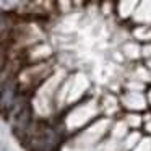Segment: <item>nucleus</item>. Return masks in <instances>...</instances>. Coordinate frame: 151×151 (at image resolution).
Returning <instances> with one entry per match:
<instances>
[{
	"mask_svg": "<svg viewBox=\"0 0 151 151\" xmlns=\"http://www.w3.org/2000/svg\"><path fill=\"white\" fill-rule=\"evenodd\" d=\"M18 99V85L15 80H8L4 83L2 89H0V114L7 115L8 112L13 111L17 106Z\"/></svg>",
	"mask_w": 151,
	"mask_h": 151,
	"instance_id": "obj_1",
	"label": "nucleus"
},
{
	"mask_svg": "<svg viewBox=\"0 0 151 151\" xmlns=\"http://www.w3.org/2000/svg\"><path fill=\"white\" fill-rule=\"evenodd\" d=\"M31 119H33V109H31L29 104H24L20 111L15 115V132L21 130L24 132L31 124Z\"/></svg>",
	"mask_w": 151,
	"mask_h": 151,
	"instance_id": "obj_2",
	"label": "nucleus"
},
{
	"mask_svg": "<svg viewBox=\"0 0 151 151\" xmlns=\"http://www.w3.org/2000/svg\"><path fill=\"white\" fill-rule=\"evenodd\" d=\"M2 62H4V60L0 59V73H2V70H4V67H2Z\"/></svg>",
	"mask_w": 151,
	"mask_h": 151,
	"instance_id": "obj_3",
	"label": "nucleus"
}]
</instances>
